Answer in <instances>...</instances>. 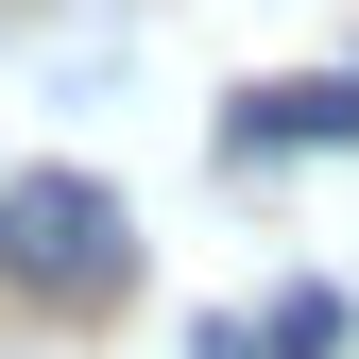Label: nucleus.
<instances>
[{
    "mask_svg": "<svg viewBox=\"0 0 359 359\" xmlns=\"http://www.w3.org/2000/svg\"><path fill=\"white\" fill-rule=\"evenodd\" d=\"M0 291L103 325V308L137 291V222H120V189H86V171H0Z\"/></svg>",
    "mask_w": 359,
    "mask_h": 359,
    "instance_id": "1",
    "label": "nucleus"
},
{
    "mask_svg": "<svg viewBox=\"0 0 359 359\" xmlns=\"http://www.w3.org/2000/svg\"><path fill=\"white\" fill-rule=\"evenodd\" d=\"M257 325H274V359H342V342H359V308H342V291H274Z\"/></svg>",
    "mask_w": 359,
    "mask_h": 359,
    "instance_id": "3",
    "label": "nucleus"
},
{
    "mask_svg": "<svg viewBox=\"0 0 359 359\" xmlns=\"http://www.w3.org/2000/svg\"><path fill=\"white\" fill-rule=\"evenodd\" d=\"M189 359H274V325H205V342H189Z\"/></svg>",
    "mask_w": 359,
    "mask_h": 359,
    "instance_id": "4",
    "label": "nucleus"
},
{
    "mask_svg": "<svg viewBox=\"0 0 359 359\" xmlns=\"http://www.w3.org/2000/svg\"><path fill=\"white\" fill-rule=\"evenodd\" d=\"M240 154H359V69H274V86H240V120H222Z\"/></svg>",
    "mask_w": 359,
    "mask_h": 359,
    "instance_id": "2",
    "label": "nucleus"
}]
</instances>
